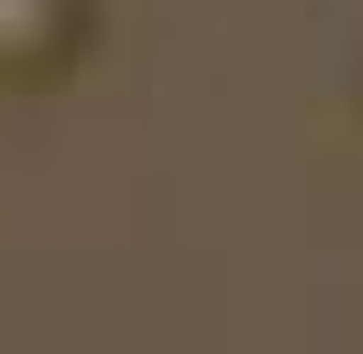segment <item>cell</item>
<instances>
[{
  "label": "cell",
  "mask_w": 363,
  "mask_h": 354,
  "mask_svg": "<svg viewBox=\"0 0 363 354\" xmlns=\"http://www.w3.org/2000/svg\"><path fill=\"white\" fill-rule=\"evenodd\" d=\"M86 38V0H0V77L29 87V77H57Z\"/></svg>",
  "instance_id": "6da1fadb"
}]
</instances>
